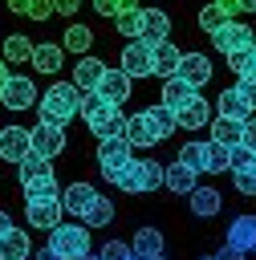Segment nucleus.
Here are the masks:
<instances>
[{"mask_svg":"<svg viewBox=\"0 0 256 260\" xmlns=\"http://www.w3.org/2000/svg\"><path fill=\"white\" fill-rule=\"evenodd\" d=\"M77 110H81V89H77L73 81H53V85L41 93V102H37V114H41V122H49V126H69V122L77 118Z\"/></svg>","mask_w":256,"mask_h":260,"instance_id":"f257e3e1","label":"nucleus"},{"mask_svg":"<svg viewBox=\"0 0 256 260\" xmlns=\"http://www.w3.org/2000/svg\"><path fill=\"white\" fill-rule=\"evenodd\" d=\"M49 248L61 260H81L89 252V228H81V223H57L49 232Z\"/></svg>","mask_w":256,"mask_h":260,"instance_id":"f03ea898","label":"nucleus"},{"mask_svg":"<svg viewBox=\"0 0 256 260\" xmlns=\"http://www.w3.org/2000/svg\"><path fill=\"white\" fill-rule=\"evenodd\" d=\"M163 175H167V167H158V158H134L130 175H126L118 187H122L126 195H150V191L163 187Z\"/></svg>","mask_w":256,"mask_h":260,"instance_id":"7ed1b4c3","label":"nucleus"},{"mask_svg":"<svg viewBox=\"0 0 256 260\" xmlns=\"http://www.w3.org/2000/svg\"><path fill=\"white\" fill-rule=\"evenodd\" d=\"M150 41H142V37H134V41H126L122 45V65L118 69H126L130 77H150L154 73V65H150Z\"/></svg>","mask_w":256,"mask_h":260,"instance_id":"20e7f679","label":"nucleus"},{"mask_svg":"<svg viewBox=\"0 0 256 260\" xmlns=\"http://www.w3.org/2000/svg\"><path fill=\"white\" fill-rule=\"evenodd\" d=\"M211 45L228 57V53L248 49V45H256V41H252V28H248V24H240V20H223V24L211 32Z\"/></svg>","mask_w":256,"mask_h":260,"instance_id":"39448f33","label":"nucleus"},{"mask_svg":"<svg viewBox=\"0 0 256 260\" xmlns=\"http://www.w3.org/2000/svg\"><path fill=\"white\" fill-rule=\"evenodd\" d=\"M0 102L8 106V110H28V106H37L41 102V93H37V85H33V77H8L4 81V89H0Z\"/></svg>","mask_w":256,"mask_h":260,"instance_id":"423d86ee","label":"nucleus"},{"mask_svg":"<svg viewBox=\"0 0 256 260\" xmlns=\"http://www.w3.org/2000/svg\"><path fill=\"white\" fill-rule=\"evenodd\" d=\"M28 146H33L37 154H45V158H57V154L65 150V126L37 122V126L28 130Z\"/></svg>","mask_w":256,"mask_h":260,"instance_id":"0eeeda50","label":"nucleus"},{"mask_svg":"<svg viewBox=\"0 0 256 260\" xmlns=\"http://www.w3.org/2000/svg\"><path fill=\"white\" fill-rule=\"evenodd\" d=\"M61 199H24V215H28V228H45L53 232L61 223Z\"/></svg>","mask_w":256,"mask_h":260,"instance_id":"6e6552de","label":"nucleus"},{"mask_svg":"<svg viewBox=\"0 0 256 260\" xmlns=\"http://www.w3.org/2000/svg\"><path fill=\"white\" fill-rule=\"evenodd\" d=\"M28 126H0V158L4 162H20L28 154Z\"/></svg>","mask_w":256,"mask_h":260,"instance_id":"1a4fd4ad","label":"nucleus"},{"mask_svg":"<svg viewBox=\"0 0 256 260\" xmlns=\"http://www.w3.org/2000/svg\"><path fill=\"white\" fill-rule=\"evenodd\" d=\"M130 85H134V77H130L126 69H106V73H102V81H98V93H102V98H110L114 106H122V102L130 98Z\"/></svg>","mask_w":256,"mask_h":260,"instance_id":"9d476101","label":"nucleus"},{"mask_svg":"<svg viewBox=\"0 0 256 260\" xmlns=\"http://www.w3.org/2000/svg\"><path fill=\"white\" fill-rule=\"evenodd\" d=\"M93 199H98V191H93V183H69L65 191H61V207L69 211V215H85L89 207H93Z\"/></svg>","mask_w":256,"mask_h":260,"instance_id":"9b49d317","label":"nucleus"},{"mask_svg":"<svg viewBox=\"0 0 256 260\" xmlns=\"http://www.w3.org/2000/svg\"><path fill=\"white\" fill-rule=\"evenodd\" d=\"M228 244L248 252V256H256V215H236L232 228H228Z\"/></svg>","mask_w":256,"mask_h":260,"instance_id":"f8f14e48","label":"nucleus"},{"mask_svg":"<svg viewBox=\"0 0 256 260\" xmlns=\"http://www.w3.org/2000/svg\"><path fill=\"white\" fill-rule=\"evenodd\" d=\"M179 77L191 81L195 89H203V85L211 81V61H207L203 53H183V61H179Z\"/></svg>","mask_w":256,"mask_h":260,"instance_id":"ddd939ff","label":"nucleus"},{"mask_svg":"<svg viewBox=\"0 0 256 260\" xmlns=\"http://www.w3.org/2000/svg\"><path fill=\"white\" fill-rule=\"evenodd\" d=\"M195 98H199V89H195L191 81H183L179 73L163 81V106H167V110H183V106L195 102Z\"/></svg>","mask_w":256,"mask_h":260,"instance_id":"4468645a","label":"nucleus"},{"mask_svg":"<svg viewBox=\"0 0 256 260\" xmlns=\"http://www.w3.org/2000/svg\"><path fill=\"white\" fill-rule=\"evenodd\" d=\"M142 41H150V45L171 41V16L163 8H142Z\"/></svg>","mask_w":256,"mask_h":260,"instance_id":"2eb2a0df","label":"nucleus"},{"mask_svg":"<svg viewBox=\"0 0 256 260\" xmlns=\"http://www.w3.org/2000/svg\"><path fill=\"white\" fill-rule=\"evenodd\" d=\"M179 61H183V53H179L171 41H158V45L150 49V65H154V73H158L163 81L179 73Z\"/></svg>","mask_w":256,"mask_h":260,"instance_id":"dca6fc26","label":"nucleus"},{"mask_svg":"<svg viewBox=\"0 0 256 260\" xmlns=\"http://www.w3.org/2000/svg\"><path fill=\"white\" fill-rule=\"evenodd\" d=\"M175 122H179V130H203V126L211 122L207 98H195V102H187L183 110H175Z\"/></svg>","mask_w":256,"mask_h":260,"instance_id":"f3484780","label":"nucleus"},{"mask_svg":"<svg viewBox=\"0 0 256 260\" xmlns=\"http://www.w3.org/2000/svg\"><path fill=\"white\" fill-rule=\"evenodd\" d=\"M142 114H146V122H150V134H154V142H163V138H171V134L179 130V122H175V110H167L163 102L146 106Z\"/></svg>","mask_w":256,"mask_h":260,"instance_id":"a211bd4d","label":"nucleus"},{"mask_svg":"<svg viewBox=\"0 0 256 260\" xmlns=\"http://www.w3.org/2000/svg\"><path fill=\"white\" fill-rule=\"evenodd\" d=\"M77 114L85 118V126H98L102 118H110V114H114V102H110V98H102L98 89H85V93H81V110H77Z\"/></svg>","mask_w":256,"mask_h":260,"instance_id":"6ab92c4d","label":"nucleus"},{"mask_svg":"<svg viewBox=\"0 0 256 260\" xmlns=\"http://www.w3.org/2000/svg\"><path fill=\"white\" fill-rule=\"evenodd\" d=\"M187 199H191V215H199V219H211V215H219V207H223V195H219L215 187H195Z\"/></svg>","mask_w":256,"mask_h":260,"instance_id":"aec40b11","label":"nucleus"},{"mask_svg":"<svg viewBox=\"0 0 256 260\" xmlns=\"http://www.w3.org/2000/svg\"><path fill=\"white\" fill-rule=\"evenodd\" d=\"M102 73H106V65H102L98 57H77V65H73V85H77L81 93H85V89H98Z\"/></svg>","mask_w":256,"mask_h":260,"instance_id":"412c9836","label":"nucleus"},{"mask_svg":"<svg viewBox=\"0 0 256 260\" xmlns=\"http://www.w3.org/2000/svg\"><path fill=\"white\" fill-rule=\"evenodd\" d=\"M215 110H219V118H240V122H248V118H252V106L240 98V89H236V85H232V89H219Z\"/></svg>","mask_w":256,"mask_h":260,"instance_id":"4be33fe9","label":"nucleus"},{"mask_svg":"<svg viewBox=\"0 0 256 260\" xmlns=\"http://www.w3.org/2000/svg\"><path fill=\"white\" fill-rule=\"evenodd\" d=\"M211 142H219V146H240L244 142V122L240 118H211Z\"/></svg>","mask_w":256,"mask_h":260,"instance_id":"5701e85b","label":"nucleus"},{"mask_svg":"<svg viewBox=\"0 0 256 260\" xmlns=\"http://www.w3.org/2000/svg\"><path fill=\"white\" fill-rule=\"evenodd\" d=\"M163 187H171L175 195H191V191L199 187V175H195L191 167H183V162H171L167 175H163Z\"/></svg>","mask_w":256,"mask_h":260,"instance_id":"b1692460","label":"nucleus"},{"mask_svg":"<svg viewBox=\"0 0 256 260\" xmlns=\"http://www.w3.org/2000/svg\"><path fill=\"white\" fill-rule=\"evenodd\" d=\"M61 57H65V49H61L57 41H41V45L33 49V69H37V73H57V69H61Z\"/></svg>","mask_w":256,"mask_h":260,"instance_id":"393cba45","label":"nucleus"},{"mask_svg":"<svg viewBox=\"0 0 256 260\" xmlns=\"http://www.w3.org/2000/svg\"><path fill=\"white\" fill-rule=\"evenodd\" d=\"M33 49H37V45H33L24 32H8V37H4V53H0V57H4L8 65H20V61H33Z\"/></svg>","mask_w":256,"mask_h":260,"instance_id":"a878e982","label":"nucleus"},{"mask_svg":"<svg viewBox=\"0 0 256 260\" xmlns=\"http://www.w3.org/2000/svg\"><path fill=\"white\" fill-rule=\"evenodd\" d=\"M122 138H126L130 146H154V134H150L146 114H126V130H122Z\"/></svg>","mask_w":256,"mask_h":260,"instance_id":"bb28decb","label":"nucleus"},{"mask_svg":"<svg viewBox=\"0 0 256 260\" xmlns=\"http://www.w3.org/2000/svg\"><path fill=\"white\" fill-rule=\"evenodd\" d=\"M130 248H134L138 256H163L167 240H163V232H158V228H138V232H134V240H130Z\"/></svg>","mask_w":256,"mask_h":260,"instance_id":"cd10ccee","label":"nucleus"},{"mask_svg":"<svg viewBox=\"0 0 256 260\" xmlns=\"http://www.w3.org/2000/svg\"><path fill=\"white\" fill-rule=\"evenodd\" d=\"M28 232L24 228H12L4 240H0V260H28Z\"/></svg>","mask_w":256,"mask_h":260,"instance_id":"c85d7f7f","label":"nucleus"},{"mask_svg":"<svg viewBox=\"0 0 256 260\" xmlns=\"http://www.w3.org/2000/svg\"><path fill=\"white\" fill-rule=\"evenodd\" d=\"M130 150H134V146H130L122 134H118V138H102V142H98V162H130V158H134Z\"/></svg>","mask_w":256,"mask_h":260,"instance_id":"c756f323","label":"nucleus"},{"mask_svg":"<svg viewBox=\"0 0 256 260\" xmlns=\"http://www.w3.org/2000/svg\"><path fill=\"white\" fill-rule=\"evenodd\" d=\"M89 45H93V28H85V24H69L65 28V37H61V49L65 53H89Z\"/></svg>","mask_w":256,"mask_h":260,"instance_id":"7c9ffc66","label":"nucleus"},{"mask_svg":"<svg viewBox=\"0 0 256 260\" xmlns=\"http://www.w3.org/2000/svg\"><path fill=\"white\" fill-rule=\"evenodd\" d=\"M16 175H20V183H33V179H41V175H53V167H49V158H45V154L28 150V154L16 162Z\"/></svg>","mask_w":256,"mask_h":260,"instance_id":"2f4dec72","label":"nucleus"},{"mask_svg":"<svg viewBox=\"0 0 256 260\" xmlns=\"http://www.w3.org/2000/svg\"><path fill=\"white\" fill-rule=\"evenodd\" d=\"M175 162H183V167H191L195 175H203L207 171V142H183V150H179V158Z\"/></svg>","mask_w":256,"mask_h":260,"instance_id":"473e14b6","label":"nucleus"},{"mask_svg":"<svg viewBox=\"0 0 256 260\" xmlns=\"http://www.w3.org/2000/svg\"><path fill=\"white\" fill-rule=\"evenodd\" d=\"M81 219H85V228H110V223H114V203H110V195H98L93 207H89Z\"/></svg>","mask_w":256,"mask_h":260,"instance_id":"72a5a7b5","label":"nucleus"},{"mask_svg":"<svg viewBox=\"0 0 256 260\" xmlns=\"http://www.w3.org/2000/svg\"><path fill=\"white\" fill-rule=\"evenodd\" d=\"M114 32H122V37H142V8H122L118 16H114Z\"/></svg>","mask_w":256,"mask_h":260,"instance_id":"f704fd0d","label":"nucleus"},{"mask_svg":"<svg viewBox=\"0 0 256 260\" xmlns=\"http://www.w3.org/2000/svg\"><path fill=\"white\" fill-rule=\"evenodd\" d=\"M122 130H126V114H122V106H114V114H110V118H102L98 126H89V134H93L98 142H102V138H118Z\"/></svg>","mask_w":256,"mask_h":260,"instance_id":"c9c22d12","label":"nucleus"},{"mask_svg":"<svg viewBox=\"0 0 256 260\" xmlns=\"http://www.w3.org/2000/svg\"><path fill=\"white\" fill-rule=\"evenodd\" d=\"M24 199H61V187L53 175H41V179L24 183Z\"/></svg>","mask_w":256,"mask_h":260,"instance_id":"e433bc0d","label":"nucleus"},{"mask_svg":"<svg viewBox=\"0 0 256 260\" xmlns=\"http://www.w3.org/2000/svg\"><path fill=\"white\" fill-rule=\"evenodd\" d=\"M248 167H256V150H248L244 142L240 146H228V171L236 175V171H248Z\"/></svg>","mask_w":256,"mask_h":260,"instance_id":"4c0bfd02","label":"nucleus"},{"mask_svg":"<svg viewBox=\"0 0 256 260\" xmlns=\"http://www.w3.org/2000/svg\"><path fill=\"white\" fill-rule=\"evenodd\" d=\"M256 65V45H248V49H236V53H228V69L240 77V73H248Z\"/></svg>","mask_w":256,"mask_h":260,"instance_id":"58836bf2","label":"nucleus"},{"mask_svg":"<svg viewBox=\"0 0 256 260\" xmlns=\"http://www.w3.org/2000/svg\"><path fill=\"white\" fill-rule=\"evenodd\" d=\"M195 20H199V28H203V32H215V28H219L228 16H223V8H219V4H203Z\"/></svg>","mask_w":256,"mask_h":260,"instance_id":"ea45409f","label":"nucleus"},{"mask_svg":"<svg viewBox=\"0 0 256 260\" xmlns=\"http://www.w3.org/2000/svg\"><path fill=\"white\" fill-rule=\"evenodd\" d=\"M207 171H211V175L228 171V146H219V142H207Z\"/></svg>","mask_w":256,"mask_h":260,"instance_id":"a19ab883","label":"nucleus"},{"mask_svg":"<svg viewBox=\"0 0 256 260\" xmlns=\"http://www.w3.org/2000/svg\"><path fill=\"white\" fill-rule=\"evenodd\" d=\"M98 256H102V260H126V256H130V244H122V240H106Z\"/></svg>","mask_w":256,"mask_h":260,"instance_id":"79ce46f5","label":"nucleus"},{"mask_svg":"<svg viewBox=\"0 0 256 260\" xmlns=\"http://www.w3.org/2000/svg\"><path fill=\"white\" fill-rule=\"evenodd\" d=\"M236 191H240V195H256V167L236 171Z\"/></svg>","mask_w":256,"mask_h":260,"instance_id":"37998d69","label":"nucleus"},{"mask_svg":"<svg viewBox=\"0 0 256 260\" xmlns=\"http://www.w3.org/2000/svg\"><path fill=\"white\" fill-rule=\"evenodd\" d=\"M49 16H53V0H33V4H28V20L41 24V20H49Z\"/></svg>","mask_w":256,"mask_h":260,"instance_id":"c03bdc74","label":"nucleus"},{"mask_svg":"<svg viewBox=\"0 0 256 260\" xmlns=\"http://www.w3.org/2000/svg\"><path fill=\"white\" fill-rule=\"evenodd\" d=\"M93 12H102V16H118V12H122V0H93Z\"/></svg>","mask_w":256,"mask_h":260,"instance_id":"a18cd8bd","label":"nucleus"},{"mask_svg":"<svg viewBox=\"0 0 256 260\" xmlns=\"http://www.w3.org/2000/svg\"><path fill=\"white\" fill-rule=\"evenodd\" d=\"M81 8V0H53V12H61V16H73Z\"/></svg>","mask_w":256,"mask_h":260,"instance_id":"49530a36","label":"nucleus"},{"mask_svg":"<svg viewBox=\"0 0 256 260\" xmlns=\"http://www.w3.org/2000/svg\"><path fill=\"white\" fill-rule=\"evenodd\" d=\"M244 146H248V150H256V114L244 122Z\"/></svg>","mask_w":256,"mask_h":260,"instance_id":"de8ad7c7","label":"nucleus"},{"mask_svg":"<svg viewBox=\"0 0 256 260\" xmlns=\"http://www.w3.org/2000/svg\"><path fill=\"white\" fill-rule=\"evenodd\" d=\"M248 252H240V248H232V244H223L219 252H215V260H244Z\"/></svg>","mask_w":256,"mask_h":260,"instance_id":"09e8293b","label":"nucleus"},{"mask_svg":"<svg viewBox=\"0 0 256 260\" xmlns=\"http://www.w3.org/2000/svg\"><path fill=\"white\" fill-rule=\"evenodd\" d=\"M211 4H219V8H223V16H228V20H232V16H236V12H240V0H211Z\"/></svg>","mask_w":256,"mask_h":260,"instance_id":"8fccbe9b","label":"nucleus"},{"mask_svg":"<svg viewBox=\"0 0 256 260\" xmlns=\"http://www.w3.org/2000/svg\"><path fill=\"white\" fill-rule=\"evenodd\" d=\"M8 232H12V215H8V211H4V207H0V240H4V236H8Z\"/></svg>","mask_w":256,"mask_h":260,"instance_id":"3c124183","label":"nucleus"},{"mask_svg":"<svg viewBox=\"0 0 256 260\" xmlns=\"http://www.w3.org/2000/svg\"><path fill=\"white\" fill-rule=\"evenodd\" d=\"M28 4H33V0H8V8L20 12V16H28Z\"/></svg>","mask_w":256,"mask_h":260,"instance_id":"603ef678","label":"nucleus"},{"mask_svg":"<svg viewBox=\"0 0 256 260\" xmlns=\"http://www.w3.org/2000/svg\"><path fill=\"white\" fill-rule=\"evenodd\" d=\"M33 260H61V256H57V252H53V248H49V244H45V248H41V252H37V256H33Z\"/></svg>","mask_w":256,"mask_h":260,"instance_id":"864d4df0","label":"nucleus"},{"mask_svg":"<svg viewBox=\"0 0 256 260\" xmlns=\"http://www.w3.org/2000/svg\"><path fill=\"white\" fill-rule=\"evenodd\" d=\"M8 77H12V69H8V61L0 57V89H4V81H8Z\"/></svg>","mask_w":256,"mask_h":260,"instance_id":"5fc2aeb1","label":"nucleus"},{"mask_svg":"<svg viewBox=\"0 0 256 260\" xmlns=\"http://www.w3.org/2000/svg\"><path fill=\"white\" fill-rule=\"evenodd\" d=\"M240 12H256V0H240Z\"/></svg>","mask_w":256,"mask_h":260,"instance_id":"6e6d98bb","label":"nucleus"},{"mask_svg":"<svg viewBox=\"0 0 256 260\" xmlns=\"http://www.w3.org/2000/svg\"><path fill=\"white\" fill-rule=\"evenodd\" d=\"M122 8H138V0H122Z\"/></svg>","mask_w":256,"mask_h":260,"instance_id":"4d7b16f0","label":"nucleus"},{"mask_svg":"<svg viewBox=\"0 0 256 260\" xmlns=\"http://www.w3.org/2000/svg\"><path fill=\"white\" fill-rule=\"evenodd\" d=\"M126 260H142V256H138V252H134V248H130V256H126Z\"/></svg>","mask_w":256,"mask_h":260,"instance_id":"13d9d810","label":"nucleus"},{"mask_svg":"<svg viewBox=\"0 0 256 260\" xmlns=\"http://www.w3.org/2000/svg\"><path fill=\"white\" fill-rule=\"evenodd\" d=\"M81 260H102V256H93V252H85V256H81Z\"/></svg>","mask_w":256,"mask_h":260,"instance_id":"bf43d9fd","label":"nucleus"},{"mask_svg":"<svg viewBox=\"0 0 256 260\" xmlns=\"http://www.w3.org/2000/svg\"><path fill=\"white\" fill-rule=\"evenodd\" d=\"M142 260H167V256H142Z\"/></svg>","mask_w":256,"mask_h":260,"instance_id":"052dcab7","label":"nucleus"},{"mask_svg":"<svg viewBox=\"0 0 256 260\" xmlns=\"http://www.w3.org/2000/svg\"><path fill=\"white\" fill-rule=\"evenodd\" d=\"M199 260H215V256H199Z\"/></svg>","mask_w":256,"mask_h":260,"instance_id":"680f3d73","label":"nucleus"}]
</instances>
